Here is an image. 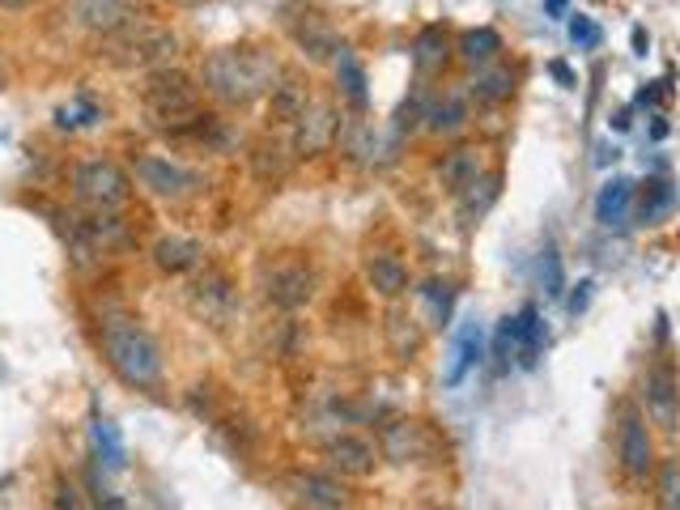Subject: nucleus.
I'll return each instance as SVG.
<instances>
[{
    "label": "nucleus",
    "instance_id": "12",
    "mask_svg": "<svg viewBox=\"0 0 680 510\" xmlns=\"http://www.w3.org/2000/svg\"><path fill=\"white\" fill-rule=\"evenodd\" d=\"M290 34H294V43L302 47V56H311V61H336L341 52H345V43L336 39V31L327 26V18L320 13H302L290 22Z\"/></svg>",
    "mask_w": 680,
    "mask_h": 510
},
{
    "label": "nucleus",
    "instance_id": "33",
    "mask_svg": "<svg viewBox=\"0 0 680 510\" xmlns=\"http://www.w3.org/2000/svg\"><path fill=\"white\" fill-rule=\"evenodd\" d=\"M659 507L680 510V464H663L659 473Z\"/></svg>",
    "mask_w": 680,
    "mask_h": 510
},
{
    "label": "nucleus",
    "instance_id": "40",
    "mask_svg": "<svg viewBox=\"0 0 680 510\" xmlns=\"http://www.w3.org/2000/svg\"><path fill=\"white\" fill-rule=\"evenodd\" d=\"M179 4H196V0H179Z\"/></svg>",
    "mask_w": 680,
    "mask_h": 510
},
{
    "label": "nucleus",
    "instance_id": "9",
    "mask_svg": "<svg viewBox=\"0 0 680 510\" xmlns=\"http://www.w3.org/2000/svg\"><path fill=\"white\" fill-rule=\"evenodd\" d=\"M341 132V120H336V111L327 107V102H306V111L294 120V150L302 158H311V153H324L332 145V137Z\"/></svg>",
    "mask_w": 680,
    "mask_h": 510
},
{
    "label": "nucleus",
    "instance_id": "7",
    "mask_svg": "<svg viewBox=\"0 0 680 510\" xmlns=\"http://www.w3.org/2000/svg\"><path fill=\"white\" fill-rule=\"evenodd\" d=\"M141 13H145L141 0H73V18H77V26L102 34V39L128 31L132 22H141Z\"/></svg>",
    "mask_w": 680,
    "mask_h": 510
},
{
    "label": "nucleus",
    "instance_id": "32",
    "mask_svg": "<svg viewBox=\"0 0 680 510\" xmlns=\"http://www.w3.org/2000/svg\"><path fill=\"white\" fill-rule=\"evenodd\" d=\"M515 349H519V332H515V315H506L498 332H494V358H498V366H510Z\"/></svg>",
    "mask_w": 680,
    "mask_h": 510
},
{
    "label": "nucleus",
    "instance_id": "25",
    "mask_svg": "<svg viewBox=\"0 0 680 510\" xmlns=\"http://www.w3.org/2000/svg\"><path fill=\"white\" fill-rule=\"evenodd\" d=\"M294 493H298V502H306V507H345V502H349L345 489L327 477H298Z\"/></svg>",
    "mask_w": 680,
    "mask_h": 510
},
{
    "label": "nucleus",
    "instance_id": "2",
    "mask_svg": "<svg viewBox=\"0 0 680 510\" xmlns=\"http://www.w3.org/2000/svg\"><path fill=\"white\" fill-rule=\"evenodd\" d=\"M102 354L128 388H158L162 383V349L137 319H107L102 324Z\"/></svg>",
    "mask_w": 680,
    "mask_h": 510
},
{
    "label": "nucleus",
    "instance_id": "17",
    "mask_svg": "<svg viewBox=\"0 0 680 510\" xmlns=\"http://www.w3.org/2000/svg\"><path fill=\"white\" fill-rule=\"evenodd\" d=\"M515 332H519V349H515L519 366H536L544 340H549V332L540 324V311H536V306H524V311L515 315Z\"/></svg>",
    "mask_w": 680,
    "mask_h": 510
},
{
    "label": "nucleus",
    "instance_id": "26",
    "mask_svg": "<svg viewBox=\"0 0 680 510\" xmlns=\"http://www.w3.org/2000/svg\"><path fill=\"white\" fill-rule=\"evenodd\" d=\"M306 90L298 86V82H281V86H272V120H281V123H294L302 111H306Z\"/></svg>",
    "mask_w": 680,
    "mask_h": 510
},
{
    "label": "nucleus",
    "instance_id": "21",
    "mask_svg": "<svg viewBox=\"0 0 680 510\" xmlns=\"http://www.w3.org/2000/svg\"><path fill=\"white\" fill-rule=\"evenodd\" d=\"M332 64H336V86H341V94L349 98V107L366 111V102H370V94H366V68L357 64V56L349 52V47H345Z\"/></svg>",
    "mask_w": 680,
    "mask_h": 510
},
{
    "label": "nucleus",
    "instance_id": "19",
    "mask_svg": "<svg viewBox=\"0 0 680 510\" xmlns=\"http://www.w3.org/2000/svg\"><path fill=\"white\" fill-rule=\"evenodd\" d=\"M481 358H485V336H481V328H464L460 345H455V361L446 366V375H443L446 388H460L464 375H468L473 366H481Z\"/></svg>",
    "mask_w": 680,
    "mask_h": 510
},
{
    "label": "nucleus",
    "instance_id": "31",
    "mask_svg": "<svg viewBox=\"0 0 680 510\" xmlns=\"http://www.w3.org/2000/svg\"><path fill=\"white\" fill-rule=\"evenodd\" d=\"M540 281H544V294H549V299L562 294L565 276H562V256H558V247H544V256H540Z\"/></svg>",
    "mask_w": 680,
    "mask_h": 510
},
{
    "label": "nucleus",
    "instance_id": "4",
    "mask_svg": "<svg viewBox=\"0 0 680 510\" xmlns=\"http://www.w3.org/2000/svg\"><path fill=\"white\" fill-rule=\"evenodd\" d=\"M68 187H73V196H77L82 205H89V209H119V205H128V196H132L128 171H119L116 162H107V158L77 162L73 175H68Z\"/></svg>",
    "mask_w": 680,
    "mask_h": 510
},
{
    "label": "nucleus",
    "instance_id": "8",
    "mask_svg": "<svg viewBox=\"0 0 680 510\" xmlns=\"http://www.w3.org/2000/svg\"><path fill=\"white\" fill-rule=\"evenodd\" d=\"M617 455H622L625 477H634V480H647V473L655 468L651 434H647V421L638 417V413H625L622 417V430H617Z\"/></svg>",
    "mask_w": 680,
    "mask_h": 510
},
{
    "label": "nucleus",
    "instance_id": "27",
    "mask_svg": "<svg viewBox=\"0 0 680 510\" xmlns=\"http://www.w3.org/2000/svg\"><path fill=\"white\" fill-rule=\"evenodd\" d=\"M89 434H94V447H98V455L107 459V468H123V438H119L116 421L94 417Z\"/></svg>",
    "mask_w": 680,
    "mask_h": 510
},
{
    "label": "nucleus",
    "instance_id": "38",
    "mask_svg": "<svg viewBox=\"0 0 680 510\" xmlns=\"http://www.w3.org/2000/svg\"><path fill=\"white\" fill-rule=\"evenodd\" d=\"M553 73H558V82H562V86H574V77H570V68H565V64H553Z\"/></svg>",
    "mask_w": 680,
    "mask_h": 510
},
{
    "label": "nucleus",
    "instance_id": "30",
    "mask_svg": "<svg viewBox=\"0 0 680 510\" xmlns=\"http://www.w3.org/2000/svg\"><path fill=\"white\" fill-rule=\"evenodd\" d=\"M421 299L434 306V324H446V319H451V306H455V290H451L446 281H425Z\"/></svg>",
    "mask_w": 680,
    "mask_h": 510
},
{
    "label": "nucleus",
    "instance_id": "14",
    "mask_svg": "<svg viewBox=\"0 0 680 510\" xmlns=\"http://www.w3.org/2000/svg\"><path fill=\"white\" fill-rule=\"evenodd\" d=\"M634 209V183L629 180H608L595 196V221L600 226H625V217Z\"/></svg>",
    "mask_w": 680,
    "mask_h": 510
},
{
    "label": "nucleus",
    "instance_id": "6",
    "mask_svg": "<svg viewBox=\"0 0 680 510\" xmlns=\"http://www.w3.org/2000/svg\"><path fill=\"white\" fill-rule=\"evenodd\" d=\"M137 183L145 187L149 196H162V200H183V196H192V192H201L205 180H201V171H192V166H183L175 158H162V153H145V158H137Z\"/></svg>",
    "mask_w": 680,
    "mask_h": 510
},
{
    "label": "nucleus",
    "instance_id": "37",
    "mask_svg": "<svg viewBox=\"0 0 680 510\" xmlns=\"http://www.w3.org/2000/svg\"><path fill=\"white\" fill-rule=\"evenodd\" d=\"M647 47H651V39H647V31L638 26V31H634V52H638V56H647Z\"/></svg>",
    "mask_w": 680,
    "mask_h": 510
},
{
    "label": "nucleus",
    "instance_id": "34",
    "mask_svg": "<svg viewBox=\"0 0 680 510\" xmlns=\"http://www.w3.org/2000/svg\"><path fill=\"white\" fill-rule=\"evenodd\" d=\"M570 43L574 47H600V26H595L592 18H574L570 22Z\"/></svg>",
    "mask_w": 680,
    "mask_h": 510
},
{
    "label": "nucleus",
    "instance_id": "20",
    "mask_svg": "<svg viewBox=\"0 0 680 510\" xmlns=\"http://www.w3.org/2000/svg\"><path fill=\"white\" fill-rule=\"evenodd\" d=\"M498 52H503V39H498V31H489V26L460 34V61L468 64V68H485V64H494L498 61Z\"/></svg>",
    "mask_w": 680,
    "mask_h": 510
},
{
    "label": "nucleus",
    "instance_id": "13",
    "mask_svg": "<svg viewBox=\"0 0 680 510\" xmlns=\"http://www.w3.org/2000/svg\"><path fill=\"white\" fill-rule=\"evenodd\" d=\"M327 464H332L336 473H345V477H366V473L375 468V447H370L366 438L345 434V438H336V443L327 447Z\"/></svg>",
    "mask_w": 680,
    "mask_h": 510
},
{
    "label": "nucleus",
    "instance_id": "22",
    "mask_svg": "<svg viewBox=\"0 0 680 510\" xmlns=\"http://www.w3.org/2000/svg\"><path fill=\"white\" fill-rule=\"evenodd\" d=\"M446 64V34L439 26H430V31L417 34L413 43V68L421 77H439Z\"/></svg>",
    "mask_w": 680,
    "mask_h": 510
},
{
    "label": "nucleus",
    "instance_id": "15",
    "mask_svg": "<svg viewBox=\"0 0 680 510\" xmlns=\"http://www.w3.org/2000/svg\"><path fill=\"white\" fill-rule=\"evenodd\" d=\"M425 128L439 137H455L460 128H468V98L464 94H443L434 107H425Z\"/></svg>",
    "mask_w": 680,
    "mask_h": 510
},
{
    "label": "nucleus",
    "instance_id": "1",
    "mask_svg": "<svg viewBox=\"0 0 680 510\" xmlns=\"http://www.w3.org/2000/svg\"><path fill=\"white\" fill-rule=\"evenodd\" d=\"M201 82L222 107H251L272 86L281 82V64L260 43H238V47H217L201 64Z\"/></svg>",
    "mask_w": 680,
    "mask_h": 510
},
{
    "label": "nucleus",
    "instance_id": "29",
    "mask_svg": "<svg viewBox=\"0 0 680 510\" xmlns=\"http://www.w3.org/2000/svg\"><path fill=\"white\" fill-rule=\"evenodd\" d=\"M668 209H672V187H668V183H647L643 205H638V217H643V221H659Z\"/></svg>",
    "mask_w": 680,
    "mask_h": 510
},
{
    "label": "nucleus",
    "instance_id": "10",
    "mask_svg": "<svg viewBox=\"0 0 680 510\" xmlns=\"http://www.w3.org/2000/svg\"><path fill=\"white\" fill-rule=\"evenodd\" d=\"M265 294L268 302H277V306H285V311H298L302 302H311L315 294V276L306 264H277V269L265 276Z\"/></svg>",
    "mask_w": 680,
    "mask_h": 510
},
{
    "label": "nucleus",
    "instance_id": "35",
    "mask_svg": "<svg viewBox=\"0 0 680 510\" xmlns=\"http://www.w3.org/2000/svg\"><path fill=\"white\" fill-rule=\"evenodd\" d=\"M592 281H579V290H574V294H570V315H583V311H587V302H592Z\"/></svg>",
    "mask_w": 680,
    "mask_h": 510
},
{
    "label": "nucleus",
    "instance_id": "5",
    "mask_svg": "<svg viewBox=\"0 0 680 510\" xmlns=\"http://www.w3.org/2000/svg\"><path fill=\"white\" fill-rule=\"evenodd\" d=\"M116 47H111V61L119 68H162V64L175 56L179 39L162 26H149V22H132L128 31L111 34Z\"/></svg>",
    "mask_w": 680,
    "mask_h": 510
},
{
    "label": "nucleus",
    "instance_id": "24",
    "mask_svg": "<svg viewBox=\"0 0 680 510\" xmlns=\"http://www.w3.org/2000/svg\"><path fill=\"white\" fill-rule=\"evenodd\" d=\"M510 90H515L510 68H503V64H485V68H476V77H473L476 102H503V98H510Z\"/></svg>",
    "mask_w": 680,
    "mask_h": 510
},
{
    "label": "nucleus",
    "instance_id": "23",
    "mask_svg": "<svg viewBox=\"0 0 680 510\" xmlns=\"http://www.w3.org/2000/svg\"><path fill=\"white\" fill-rule=\"evenodd\" d=\"M366 276H370V285L384 294V299H400L404 290H409V272L400 260H391V256H375L370 264H366Z\"/></svg>",
    "mask_w": 680,
    "mask_h": 510
},
{
    "label": "nucleus",
    "instance_id": "11",
    "mask_svg": "<svg viewBox=\"0 0 680 510\" xmlns=\"http://www.w3.org/2000/svg\"><path fill=\"white\" fill-rule=\"evenodd\" d=\"M643 400H647V413H651L663 430H677L680 425V391L677 379L668 366H651L647 379H643Z\"/></svg>",
    "mask_w": 680,
    "mask_h": 510
},
{
    "label": "nucleus",
    "instance_id": "18",
    "mask_svg": "<svg viewBox=\"0 0 680 510\" xmlns=\"http://www.w3.org/2000/svg\"><path fill=\"white\" fill-rule=\"evenodd\" d=\"M439 180L451 187V192H464V187H473L481 180V153L476 150H451L443 153V162H439Z\"/></svg>",
    "mask_w": 680,
    "mask_h": 510
},
{
    "label": "nucleus",
    "instance_id": "28",
    "mask_svg": "<svg viewBox=\"0 0 680 510\" xmlns=\"http://www.w3.org/2000/svg\"><path fill=\"white\" fill-rule=\"evenodd\" d=\"M94 120H102V111L89 102V98H73L68 107H60L56 111V128L64 132H77V128H89Z\"/></svg>",
    "mask_w": 680,
    "mask_h": 510
},
{
    "label": "nucleus",
    "instance_id": "3",
    "mask_svg": "<svg viewBox=\"0 0 680 510\" xmlns=\"http://www.w3.org/2000/svg\"><path fill=\"white\" fill-rule=\"evenodd\" d=\"M145 111L158 128H183L201 123V90L171 68H158L145 86Z\"/></svg>",
    "mask_w": 680,
    "mask_h": 510
},
{
    "label": "nucleus",
    "instance_id": "36",
    "mask_svg": "<svg viewBox=\"0 0 680 510\" xmlns=\"http://www.w3.org/2000/svg\"><path fill=\"white\" fill-rule=\"evenodd\" d=\"M565 9H570V0H544V13L549 18H565Z\"/></svg>",
    "mask_w": 680,
    "mask_h": 510
},
{
    "label": "nucleus",
    "instance_id": "16",
    "mask_svg": "<svg viewBox=\"0 0 680 510\" xmlns=\"http://www.w3.org/2000/svg\"><path fill=\"white\" fill-rule=\"evenodd\" d=\"M201 256H205V247L196 239H179V235H171V239H162L158 247H153V264L162 272H187L201 264Z\"/></svg>",
    "mask_w": 680,
    "mask_h": 510
},
{
    "label": "nucleus",
    "instance_id": "39",
    "mask_svg": "<svg viewBox=\"0 0 680 510\" xmlns=\"http://www.w3.org/2000/svg\"><path fill=\"white\" fill-rule=\"evenodd\" d=\"M30 0H0V9H26Z\"/></svg>",
    "mask_w": 680,
    "mask_h": 510
}]
</instances>
